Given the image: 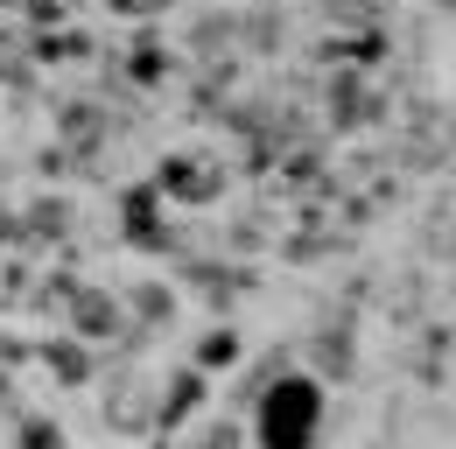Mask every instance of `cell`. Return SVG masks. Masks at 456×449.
<instances>
[{"mask_svg": "<svg viewBox=\"0 0 456 449\" xmlns=\"http://www.w3.org/2000/svg\"><path fill=\"white\" fill-rule=\"evenodd\" d=\"M316 414H323V393L309 387V380H281V387L267 393V407H260V443L267 449H309Z\"/></svg>", "mask_w": 456, "mask_h": 449, "instance_id": "obj_1", "label": "cell"}]
</instances>
